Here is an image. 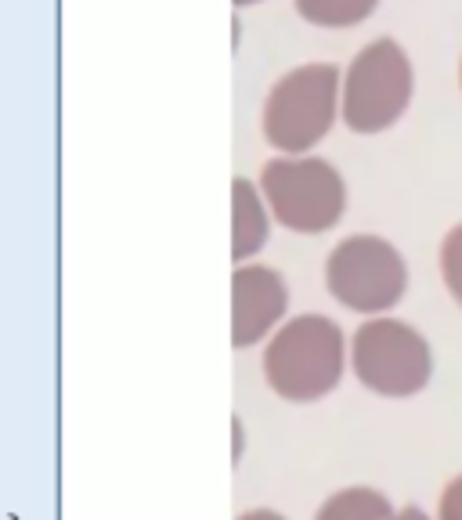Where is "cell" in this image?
I'll use <instances>...</instances> for the list:
<instances>
[{
	"label": "cell",
	"instance_id": "2",
	"mask_svg": "<svg viewBox=\"0 0 462 520\" xmlns=\"http://www.w3.org/2000/svg\"><path fill=\"white\" fill-rule=\"evenodd\" d=\"M343 73L332 62H307L289 69L264 98L260 127L282 156H307L339 120Z\"/></svg>",
	"mask_w": 462,
	"mask_h": 520
},
{
	"label": "cell",
	"instance_id": "7",
	"mask_svg": "<svg viewBox=\"0 0 462 520\" xmlns=\"http://www.w3.org/2000/svg\"><path fill=\"white\" fill-rule=\"evenodd\" d=\"M289 285L267 264H239L231 275V347H257L285 322Z\"/></svg>",
	"mask_w": 462,
	"mask_h": 520
},
{
	"label": "cell",
	"instance_id": "10",
	"mask_svg": "<svg viewBox=\"0 0 462 520\" xmlns=\"http://www.w3.org/2000/svg\"><path fill=\"white\" fill-rule=\"evenodd\" d=\"M297 11L322 29H346V26H358L365 22L379 0H293Z\"/></svg>",
	"mask_w": 462,
	"mask_h": 520
},
{
	"label": "cell",
	"instance_id": "15",
	"mask_svg": "<svg viewBox=\"0 0 462 520\" xmlns=\"http://www.w3.org/2000/svg\"><path fill=\"white\" fill-rule=\"evenodd\" d=\"M235 4H239V8H246V4H260V0H235Z\"/></svg>",
	"mask_w": 462,
	"mask_h": 520
},
{
	"label": "cell",
	"instance_id": "11",
	"mask_svg": "<svg viewBox=\"0 0 462 520\" xmlns=\"http://www.w3.org/2000/svg\"><path fill=\"white\" fill-rule=\"evenodd\" d=\"M437 264H441V278H444V289L448 297L462 307V220L441 239V253H437Z\"/></svg>",
	"mask_w": 462,
	"mask_h": 520
},
{
	"label": "cell",
	"instance_id": "9",
	"mask_svg": "<svg viewBox=\"0 0 462 520\" xmlns=\"http://www.w3.org/2000/svg\"><path fill=\"white\" fill-rule=\"evenodd\" d=\"M394 506L379 488L369 484H354V488H339L332 491L311 520H390Z\"/></svg>",
	"mask_w": 462,
	"mask_h": 520
},
{
	"label": "cell",
	"instance_id": "14",
	"mask_svg": "<svg viewBox=\"0 0 462 520\" xmlns=\"http://www.w3.org/2000/svg\"><path fill=\"white\" fill-rule=\"evenodd\" d=\"M235 520H285V516H282L278 509H264V506H260V509H246V513H239Z\"/></svg>",
	"mask_w": 462,
	"mask_h": 520
},
{
	"label": "cell",
	"instance_id": "6",
	"mask_svg": "<svg viewBox=\"0 0 462 520\" xmlns=\"http://www.w3.org/2000/svg\"><path fill=\"white\" fill-rule=\"evenodd\" d=\"M325 289L339 307L379 318L401 304L409 289V264L383 235H346L325 257Z\"/></svg>",
	"mask_w": 462,
	"mask_h": 520
},
{
	"label": "cell",
	"instance_id": "3",
	"mask_svg": "<svg viewBox=\"0 0 462 520\" xmlns=\"http://www.w3.org/2000/svg\"><path fill=\"white\" fill-rule=\"evenodd\" d=\"M260 195L285 231L322 235L346 210V185L339 170L318 156H274L260 166Z\"/></svg>",
	"mask_w": 462,
	"mask_h": 520
},
{
	"label": "cell",
	"instance_id": "13",
	"mask_svg": "<svg viewBox=\"0 0 462 520\" xmlns=\"http://www.w3.org/2000/svg\"><path fill=\"white\" fill-rule=\"evenodd\" d=\"M390 520H433L430 513H423L419 506H401V509H394L390 513Z\"/></svg>",
	"mask_w": 462,
	"mask_h": 520
},
{
	"label": "cell",
	"instance_id": "5",
	"mask_svg": "<svg viewBox=\"0 0 462 520\" xmlns=\"http://www.w3.org/2000/svg\"><path fill=\"white\" fill-rule=\"evenodd\" d=\"M354 379L390 401L416 397L433 379V351L426 336L401 318H365L346 347Z\"/></svg>",
	"mask_w": 462,
	"mask_h": 520
},
{
	"label": "cell",
	"instance_id": "16",
	"mask_svg": "<svg viewBox=\"0 0 462 520\" xmlns=\"http://www.w3.org/2000/svg\"><path fill=\"white\" fill-rule=\"evenodd\" d=\"M458 87H462V62H458Z\"/></svg>",
	"mask_w": 462,
	"mask_h": 520
},
{
	"label": "cell",
	"instance_id": "1",
	"mask_svg": "<svg viewBox=\"0 0 462 520\" xmlns=\"http://www.w3.org/2000/svg\"><path fill=\"white\" fill-rule=\"evenodd\" d=\"M346 347L351 340L325 315L285 318L264 343V383L289 404H314L343 383Z\"/></svg>",
	"mask_w": 462,
	"mask_h": 520
},
{
	"label": "cell",
	"instance_id": "4",
	"mask_svg": "<svg viewBox=\"0 0 462 520\" xmlns=\"http://www.w3.org/2000/svg\"><path fill=\"white\" fill-rule=\"evenodd\" d=\"M416 91V73L404 47L390 36L365 44L339 83V120L354 134L390 131Z\"/></svg>",
	"mask_w": 462,
	"mask_h": 520
},
{
	"label": "cell",
	"instance_id": "8",
	"mask_svg": "<svg viewBox=\"0 0 462 520\" xmlns=\"http://www.w3.org/2000/svg\"><path fill=\"white\" fill-rule=\"evenodd\" d=\"M271 220L274 217L260 195V185L246 178L231 181V260H235V267L253 260L267 246Z\"/></svg>",
	"mask_w": 462,
	"mask_h": 520
},
{
	"label": "cell",
	"instance_id": "12",
	"mask_svg": "<svg viewBox=\"0 0 462 520\" xmlns=\"http://www.w3.org/2000/svg\"><path fill=\"white\" fill-rule=\"evenodd\" d=\"M433 520H462V474H455V477L441 488Z\"/></svg>",
	"mask_w": 462,
	"mask_h": 520
}]
</instances>
